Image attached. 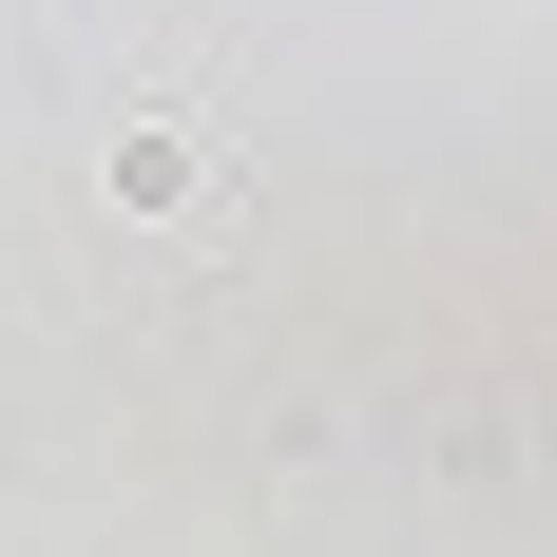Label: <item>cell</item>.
I'll return each mask as SVG.
<instances>
[{"instance_id": "6da1fadb", "label": "cell", "mask_w": 557, "mask_h": 557, "mask_svg": "<svg viewBox=\"0 0 557 557\" xmlns=\"http://www.w3.org/2000/svg\"><path fill=\"white\" fill-rule=\"evenodd\" d=\"M115 193H135V212H212V193H231V135H212V115H193V135L154 115V135H115Z\"/></svg>"}]
</instances>
